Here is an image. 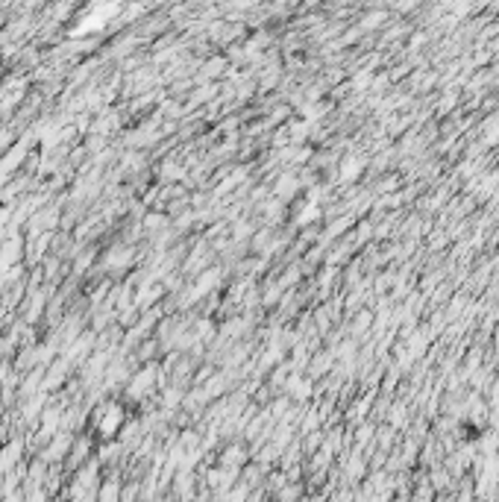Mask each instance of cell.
I'll use <instances>...</instances> for the list:
<instances>
[{
	"mask_svg": "<svg viewBox=\"0 0 499 502\" xmlns=\"http://www.w3.org/2000/svg\"><path fill=\"white\" fill-rule=\"evenodd\" d=\"M118 423H121V408H118V406H109V414L103 417V423H100V429H103L106 435H112V432L118 429Z\"/></svg>",
	"mask_w": 499,
	"mask_h": 502,
	"instance_id": "1",
	"label": "cell"
}]
</instances>
